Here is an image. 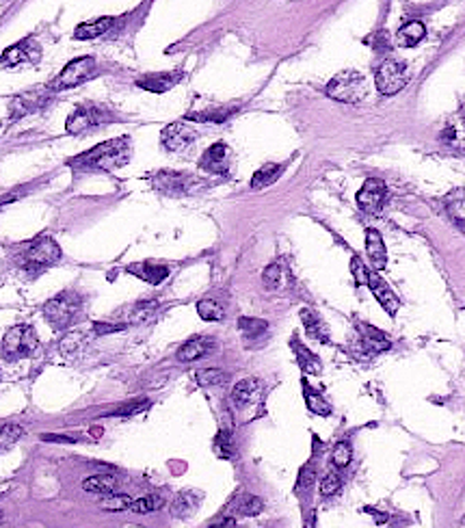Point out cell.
<instances>
[{
  "label": "cell",
  "mask_w": 465,
  "mask_h": 528,
  "mask_svg": "<svg viewBox=\"0 0 465 528\" xmlns=\"http://www.w3.org/2000/svg\"><path fill=\"white\" fill-rule=\"evenodd\" d=\"M262 281L269 291L281 293L290 286V273L283 266V262H273L262 271Z\"/></svg>",
  "instance_id": "484cf974"
},
{
  "label": "cell",
  "mask_w": 465,
  "mask_h": 528,
  "mask_svg": "<svg viewBox=\"0 0 465 528\" xmlns=\"http://www.w3.org/2000/svg\"><path fill=\"white\" fill-rule=\"evenodd\" d=\"M197 314H199V319H204L208 323H217V321H223L225 310H223L221 303H217L214 299H201L197 303Z\"/></svg>",
  "instance_id": "d590c367"
},
{
  "label": "cell",
  "mask_w": 465,
  "mask_h": 528,
  "mask_svg": "<svg viewBox=\"0 0 465 528\" xmlns=\"http://www.w3.org/2000/svg\"><path fill=\"white\" fill-rule=\"evenodd\" d=\"M81 305H83V297L78 293L63 291L57 297H52L50 301H46V305H44V319L57 332H63V329H67L71 323L76 321V316L81 312Z\"/></svg>",
  "instance_id": "5b68a950"
},
{
  "label": "cell",
  "mask_w": 465,
  "mask_h": 528,
  "mask_svg": "<svg viewBox=\"0 0 465 528\" xmlns=\"http://www.w3.org/2000/svg\"><path fill=\"white\" fill-rule=\"evenodd\" d=\"M163 503H165V500H163L160 496H156V494H152V496H143V498L132 500V505H130V509H128V511L146 515V513L158 511V509L163 507Z\"/></svg>",
  "instance_id": "ab89813d"
},
{
  "label": "cell",
  "mask_w": 465,
  "mask_h": 528,
  "mask_svg": "<svg viewBox=\"0 0 465 528\" xmlns=\"http://www.w3.org/2000/svg\"><path fill=\"white\" fill-rule=\"evenodd\" d=\"M440 139L448 150H452L457 154H465V115L450 119L446 124V128L442 130Z\"/></svg>",
  "instance_id": "44dd1931"
},
{
  "label": "cell",
  "mask_w": 465,
  "mask_h": 528,
  "mask_svg": "<svg viewBox=\"0 0 465 528\" xmlns=\"http://www.w3.org/2000/svg\"><path fill=\"white\" fill-rule=\"evenodd\" d=\"M234 509H236V513H238V515H247V517H252V515L262 513L264 503H262V498H258V496L245 494V496H240V498L234 503Z\"/></svg>",
  "instance_id": "74e56055"
},
{
  "label": "cell",
  "mask_w": 465,
  "mask_h": 528,
  "mask_svg": "<svg viewBox=\"0 0 465 528\" xmlns=\"http://www.w3.org/2000/svg\"><path fill=\"white\" fill-rule=\"evenodd\" d=\"M214 454L221 457V459H234L236 457V444H234V438L230 431H219L217 438H214Z\"/></svg>",
  "instance_id": "8d00e7d4"
},
{
  "label": "cell",
  "mask_w": 465,
  "mask_h": 528,
  "mask_svg": "<svg viewBox=\"0 0 465 528\" xmlns=\"http://www.w3.org/2000/svg\"><path fill=\"white\" fill-rule=\"evenodd\" d=\"M199 169L214 175H230L232 173V150L219 141L212 143L199 158Z\"/></svg>",
  "instance_id": "5bb4252c"
},
{
  "label": "cell",
  "mask_w": 465,
  "mask_h": 528,
  "mask_svg": "<svg viewBox=\"0 0 465 528\" xmlns=\"http://www.w3.org/2000/svg\"><path fill=\"white\" fill-rule=\"evenodd\" d=\"M113 122V113L109 109L100 107V104L95 102H85V104H78V107L74 109V113H71L65 122V130L69 134H85L102 124H109Z\"/></svg>",
  "instance_id": "9c48e42d"
},
{
  "label": "cell",
  "mask_w": 465,
  "mask_h": 528,
  "mask_svg": "<svg viewBox=\"0 0 465 528\" xmlns=\"http://www.w3.org/2000/svg\"><path fill=\"white\" fill-rule=\"evenodd\" d=\"M357 206H360L364 213L368 215H379L381 208L387 199V187L383 180L379 178H370L364 182V187L360 189V193H357Z\"/></svg>",
  "instance_id": "9a60e30c"
},
{
  "label": "cell",
  "mask_w": 465,
  "mask_h": 528,
  "mask_svg": "<svg viewBox=\"0 0 465 528\" xmlns=\"http://www.w3.org/2000/svg\"><path fill=\"white\" fill-rule=\"evenodd\" d=\"M160 141H163V148L167 152L187 154L195 146L197 132L184 122H173V124L165 126V130L160 132Z\"/></svg>",
  "instance_id": "8fae6325"
},
{
  "label": "cell",
  "mask_w": 465,
  "mask_h": 528,
  "mask_svg": "<svg viewBox=\"0 0 465 528\" xmlns=\"http://www.w3.org/2000/svg\"><path fill=\"white\" fill-rule=\"evenodd\" d=\"M115 487H117V479L111 476V474H95V476H89V479L83 481V489L91 491V494L111 496L115 491Z\"/></svg>",
  "instance_id": "836d02e7"
},
{
  "label": "cell",
  "mask_w": 465,
  "mask_h": 528,
  "mask_svg": "<svg viewBox=\"0 0 465 528\" xmlns=\"http://www.w3.org/2000/svg\"><path fill=\"white\" fill-rule=\"evenodd\" d=\"M148 182L152 184L154 191L167 197H187V195H195L208 189V182L199 178V175L184 173V171H171V169H160L152 173Z\"/></svg>",
  "instance_id": "277c9868"
},
{
  "label": "cell",
  "mask_w": 465,
  "mask_h": 528,
  "mask_svg": "<svg viewBox=\"0 0 465 528\" xmlns=\"http://www.w3.org/2000/svg\"><path fill=\"white\" fill-rule=\"evenodd\" d=\"M214 346H217V344H214V340H212V338L197 336V338H191L189 342H184L180 348H177L175 358H177V362H184V364H189V362H195V360L206 358L208 353H212Z\"/></svg>",
  "instance_id": "d6986e66"
},
{
  "label": "cell",
  "mask_w": 465,
  "mask_h": 528,
  "mask_svg": "<svg viewBox=\"0 0 465 528\" xmlns=\"http://www.w3.org/2000/svg\"><path fill=\"white\" fill-rule=\"evenodd\" d=\"M20 195H22V193H9V195H5V197H0V208H3L5 204H9V201H16Z\"/></svg>",
  "instance_id": "f907efd6"
},
{
  "label": "cell",
  "mask_w": 465,
  "mask_h": 528,
  "mask_svg": "<svg viewBox=\"0 0 465 528\" xmlns=\"http://www.w3.org/2000/svg\"><path fill=\"white\" fill-rule=\"evenodd\" d=\"M150 407V401H132V403H126V405H122L119 409H115V411H111L109 416H134V413H139V411H143V409H148Z\"/></svg>",
  "instance_id": "bcb514c9"
},
{
  "label": "cell",
  "mask_w": 465,
  "mask_h": 528,
  "mask_svg": "<svg viewBox=\"0 0 465 528\" xmlns=\"http://www.w3.org/2000/svg\"><path fill=\"white\" fill-rule=\"evenodd\" d=\"M126 271L132 273V275H136V277L143 279V281H148V284H154V286H156V284H163V281L169 277V266L156 264V262H150V260L128 264Z\"/></svg>",
  "instance_id": "7402d4cb"
},
{
  "label": "cell",
  "mask_w": 465,
  "mask_h": 528,
  "mask_svg": "<svg viewBox=\"0 0 465 528\" xmlns=\"http://www.w3.org/2000/svg\"><path fill=\"white\" fill-rule=\"evenodd\" d=\"M444 204L450 221L465 234V189H454L452 193H448Z\"/></svg>",
  "instance_id": "4316f807"
},
{
  "label": "cell",
  "mask_w": 465,
  "mask_h": 528,
  "mask_svg": "<svg viewBox=\"0 0 465 528\" xmlns=\"http://www.w3.org/2000/svg\"><path fill=\"white\" fill-rule=\"evenodd\" d=\"M115 18H98L91 22H83L74 28V40H95L102 37L104 33H109L115 26Z\"/></svg>",
  "instance_id": "f1b7e54d"
},
{
  "label": "cell",
  "mask_w": 465,
  "mask_h": 528,
  "mask_svg": "<svg viewBox=\"0 0 465 528\" xmlns=\"http://www.w3.org/2000/svg\"><path fill=\"white\" fill-rule=\"evenodd\" d=\"M132 505V498L130 496H124V494H111L106 496L102 503H100V509L104 511H111V513H119V511H128Z\"/></svg>",
  "instance_id": "b9f144b4"
},
{
  "label": "cell",
  "mask_w": 465,
  "mask_h": 528,
  "mask_svg": "<svg viewBox=\"0 0 465 528\" xmlns=\"http://www.w3.org/2000/svg\"><path fill=\"white\" fill-rule=\"evenodd\" d=\"M18 258L20 266L28 277H37L50 264L59 262L61 247L52 236H40L18 245Z\"/></svg>",
  "instance_id": "7a4b0ae2"
},
{
  "label": "cell",
  "mask_w": 465,
  "mask_h": 528,
  "mask_svg": "<svg viewBox=\"0 0 465 528\" xmlns=\"http://www.w3.org/2000/svg\"><path fill=\"white\" fill-rule=\"evenodd\" d=\"M305 528H314V515H312V517H310V520H307V524H305Z\"/></svg>",
  "instance_id": "f5cc1de1"
},
{
  "label": "cell",
  "mask_w": 465,
  "mask_h": 528,
  "mask_svg": "<svg viewBox=\"0 0 465 528\" xmlns=\"http://www.w3.org/2000/svg\"><path fill=\"white\" fill-rule=\"evenodd\" d=\"M459 528H465V520H463V522H461V526H459Z\"/></svg>",
  "instance_id": "db71d44e"
},
{
  "label": "cell",
  "mask_w": 465,
  "mask_h": 528,
  "mask_svg": "<svg viewBox=\"0 0 465 528\" xmlns=\"http://www.w3.org/2000/svg\"><path fill=\"white\" fill-rule=\"evenodd\" d=\"M210 528H238V524H236V520H234V517H223L221 522L212 524Z\"/></svg>",
  "instance_id": "681fc988"
},
{
  "label": "cell",
  "mask_w": 465,
  "mask_h": 528,
  "mask_svg": "<svg viewBox=\"0 0 465 528\" xmlns=\"http://www.w3.org/2000/svg\"><path fill=\"white\" fill-rule=\"evenodd\" d=\"M340 487H342V479H340V474L329 472V474H325V476H323V481H320V487H318V489H320V496L329 498V496L338 494Z\"/></svg>",
  "instance_id": "ee69618b"
},
{
  "label": "cell",
  "mask_w": 465,
  "mask_h": 528,
  "mask_svg": "<svg viewBox=\"0 0 465 528\" xmlns=\"http://www.w3.org/2000/svg\"><path fill=\"white\" fill-rule=\"evenodd\" d=\"M260 392H262V383H260V379H256V377H247V379H242V381H238L234 388H232V403L236 405V407H247V405H252L258 397H260Z\"/></svg>",
  "instance_id": "603a6c76"
},
{
  "label": "cell",
  "mask_w": 465,
  "mask_h": 528,
  "mask_svg": "<svg viewBox=\"0 0 465 528\" xmlns=\"http://www.w3.org/2000/svg\"><path fill=\"white\" fill-rule=\"evenodd\" d=\"M126 323H93V332L95 334H115V332H124Z\"/></svg>",
  "instance_id": "7dc6e473"
},
{
  "label": "cell",
  "mask_w": 465,
  "mask_h": 528,
  "mask_svg": "<svg viewBox=\"0 0 465 528\" xmlns=\"http://www.w3.org/2000/svg\"><path fill=\"white\" fill-rule=\"evenodd\" d=\"M37 348H40V340L35 329L30 325H16L5 334L3 342H0V358L7 362H18L22 358L35 356Z\"/></svg>",
  "instance_id": "8992f818"
},
{
  "label": "cell",
  "mask_w": 465,
  "mask_h": 528,
  "mask_svg": "<svg viewBox=\"0 0 465 528\" xmlns=\"http://www.w3.org/2000/svg\"><path fill=\"white\" fill-rule=\"evenodd\" d=\"M132 156V141L128 136H117L111 141H104L83 152L74 158H67V167L74 169H95V171H115L124 167Z\"/></svg>",
  "instance_id": "6da1fadb"
},
{
  "label": "cell",
  "mask_w": 465,
  "mask_h": 528,
  "mask_svg": "<svg viewBox=\"0 0 465 528\" xmlns=\"http://www.w3.org/2000/svg\"><path fill=\"white\" fill-rule=\"evenodd\" d=\"M238 104H212V107H206V109H199V111H191L187 113L184 119H193V122H210V124H223L228 122L232 115L238 113Z\"/></svg>",
  "instance_id": "ffe728a7"
},
{
  "label": "cell",
  "mask_w": 465,
  "mask_h": 528,
  "mask_svg": "<svg viewBox=\"0 0 465 528\" xmlns=\"http://www.w3.org/2000/svg\"><path fill=\"white\" fill-rule=\"evenodd\" d=\"M199 503H201L199 491H193V489L180 491V494L175 496V500L171 503V515L173 517H191L197 511Z\"/></svg>",
  "instance_id": "f546056e"
},
{
  "label": "cell",
  "mask_w": 465,
  "mask_h": 528,
  "mask_svg": "<svg viewBox=\"0 0 465 528\" xmlns=\"http://www.w3.org/2000/svg\"><path fill=\"white\" fill-rule=\"evenodd\" d=\"M426 37V26L420 22V20H411L407 24H403L396 33V40H399V46L403 48H413L418 46L422 40Z\"/></svg>",
  "instance_id": "4dcf8cb0"
},
{
  "label": "cell",
  "mask_w": 465,
  "mask_h": 528,
  "mask_svg": "<svg viewBox=\"0 0 465 528\" xmlns=\"http://www.w3.org/2000/svg\"><path fill=\"white\" fill-rule=\"evenodd\" d=\"M366 254H368L375 269L383 271L387 266V247H385L381 234L375 228L366 230Z\"/></svg>",
  "instance_id": "d4e9b609"
},
{
  "label": "cell",
  "mask_w": 465,
  "mask_h": 528,
  "mask_svg": "<svg viewBox=\"0 0 465 528\" xmlns=\"http://www.w3.org/2000/svg\"><path fill=\"white\" fill-rule=\"evenodd\" d=\"M364 511H366V513H370V515H375V517H377V522H379V524H383V522H385V520H387V515H379V513H377V509H370V507H366V509H364Z\"/></svg>",
  "instance_id": "816d5d0a"
},
{
  "label": "cell",
  "mask_w": 465,
  "mask_h": 528,
  "mask_svg": "<svg viewBox=\"0 0 465 528\" xmlns=\"http://www.w3.org/2000/svg\"><path fill=\"white\" fill-rule=\"evenodd\" d=\"M98 74V65L93 57H78V59H71L61 72L59 76L48 85V89L52 93L65 91V89H74L81 87L83 83L91 81Z\"/></svg>",
  "instance_id": "ba28073f"
},
{
  "label": "cell",
  "mask_w": 465,
  "mask_h": 528,
  "mask_svg": "<svg viewBox=\"0 0 465 528\" xmlns=\"http://www.w3.org/2000/svg\"><path fill=\"white\" fill-rule=\"evenodd\" d=\"M407 83H409V69L403 61L396 59H385L375 72V85L383 95H394L403 91Z\"/></svg>",
  "instance_id": "30bf717a"
},
{
  "label": "cell",
  "mask_w": 465,
  "mask_h": 528,
  "mask_svg": "<svg viewBox=\"0 0 465 528\" xmlns=\"http://www.w3.org/2000/svg\"><path fill=\"white\" fill-rule=\"evenodd\" d=\"M42 440L44 442H57V444H71V442H76L74 438H65V435H42Z\"/></svg>",
  "instance_id": "c3c4849f"
},
{
  "label": "cell",
  "mask_w": 465,
  "mask_h": 528,
  "mask_svg": "<svg viewBox=\"0 0 465 528\" xmlns=\"http://www.w3.org/2000/svg\"><path fill=\"white\" fill-rule=\"evenodd\" d=\"M52 91L48 89V85H42V87H35V89H28L20 95H16L9 104V115L11 119H18V117H24L28 113H35L40 111L42 107H46V104L52 100Z\"/></svg>",
  "instance_id": "7c38bea8"
},
{
  "label": "cell",
  "mask_w": 465,
  "mask_h": 528,
  "mask_svg": "<svg viewBox=\"0 0 465 528\" xmlns=\"http://www.w3.org/2000/svg\"><path fill=\"white\" fill-rule=\"evenodd\" d=\"M22 435H24V429L20 425H11V422H7V425H0V452L7 450Z\"/></svg>",
  "instance_id": "60d3db41"
},
{
  "label": "cell",
  "mask_w": 465,
  "mask_h": 528,
  "mask_svg": "<svg viewBox=\"0 0 465 528\" xmlns=\"http://www.w3.org/2000/svg\"><path fill=\"white\" fill-rule=\"evenodd\" d=\"M316 483V470H314V466H305L301 472H299V479H297V491H299V494H301V491H303V494H307V491L312 489V485Z\"/></svg>",
  "instance_id": "f6af8a7d"
},
{
  "label": "cell",
  "mask_w": 465,
  "mask_h": 528,
  "mask_svg": "<svg viewBox=\"0 0 465 528\" xmlns=\"http://www.w3.org/2000/svg\"><path fill=\"white\" fill-rule=\"evenodd\" d=\"M327 95L331 100L338 102H346V104H355L362 102L368 93V85L362 72H355V69H344V72L336 74L329 83H327Z\"/></svg>",
  "instance_id": "52a82bcc"
},
{
  "label": "cell",
  "mask_w": 465,
  "mask_h": 528,
  "mask_svg": "<svg viewBox=\"0 0 465 528\" xmlns=\"http://www.w3.org/2000/svg\"><path fill=\"white\" fill-rule=\"evenodd\" d=\"M357 334H360V344L368 351V353L377 356L383 351L392 348V340L385 332L377 329L375 325L368 323H357Z\"/></svg>",
  "instance_id": "2e32d148"
},
{
  "label": "cell",
  "mask_w": 465,
  "mask_h": 528,
  "mask_svg": "<svg viewBox=\"0 0 465 528\" xmlns=\"http://www.w3.org/2000/svg\"><path fill=\"white\" fill-rule=\"evenodd\" d=\"M42 61V46L35 42L33 37H24L22 42L9 46L3 57H0V63L5 67H22V65H37Z\"/></svg>",
  "instance_id": "4fadbf2b"
},
{
  "label": "cell",
  "mask_w": 465,
  "mask_h": 528,
  "mask_svg": "<svg viewBox=\"0 0 465 528\" xmlns=\"http://www.w3.org/2000/svg\"><path fill=\"white\" fill-rule=\"evenodd\" d=\"M290 344H293V351H295L297 362H299V366H301L303 372H307V375H320V372H323V364H320V358L316 353H312V351L305 344L299 342V336H293Z\"/></svg>",
  "instance_id": "83f0119b"
},
{
  "label": "cell",
  "mask_w": 465,
  "mask_h": 528,
  "mask_svg": "<svg viewBox=\"0 0 465 528\" xmlns=\"http://www.w3.org/2000/svg\"><path fill=\"white\" fill-rule=\"evenodd\" d=\"M301 388H303V399H305V405H307V409H310L312 413H316V416H323V418L331 413V405L323 399V394L316 392V390L312 388L307 379H303V381H301Z\"/></svg>",
  "instance_id": "d6a6232c"
},
{
  "label": "cell",
  "mask_w": 465,
  "mask_h": 528,
  "mask_svg": "<svg viewBox=\"0 0 465 528\" xmlns=\"http://www.w3.org/2000/svg\"><path fill=\"white\" fill-rule=\"evenodd\" d=\"M281 173H283V165H279V163H266V165H262V167L254 173V178H252V189H254V191H260V189H266V187L275 184V182L281 178Z\"/></svg>",
  "instance_id": "1f68e13d"
},
{
  "label": "cell",
  "mask_w": 465,
  "mask_h": 528,
  "mask_svg": "<svg viewBox=\"0 0 465 528\" xmlns=\"http://www.w3.org/2000/svg\"><path fill=\"white\" fill-rule=\"evenodd\" d=\"M182 76H184V74L180 72V69H175V72L146 74V76L136 78V85H139L141 89H146V91H152V93H165V91L173 89L177 83H180Z\"/></svg>",
  "instance_id": "ac0fdd59"
},
{
  "label": "cell",
  "mask_w": 465,
  "mask_h": 528,
  "mask_svg": "<svg viewBox=\"0 0 465 528\" xmlns=\"http://www.w3.org/2000/svg\"><path fill=\"white\" fill-rule=\"evenodd\" d=\"M351 273L355 277V288L360 286H368L370 293L375 295V299L381 303V307L389 314V316H396L399 307H401V301L396 297V293L389 288V284H385L383 277L372 273L360 256H353L351 258Z\"/></svg>",
  "instance_id": "3957f363"
},
{
  "label": "cell",
  "mask_w": 465,
  "mask_h": 528,
  "mask_svg": "<svg viewBox=\"0 0 465 528\" xmlns=\"http://www.w3.org/2000/svg\"><path fill=\"white\" fill-rule=\"evenodd\" d=\"M158 301H154V299H150V301H141V303H136V305H132L130 307V312H128V323H132V325H141V323H148L150 319H154L156 316V312H158Z\"/></svg>",
  "instance_id": "e575fe53"
},
{
  "label": "cell",
  "mask_w": 465,
  "mask_h": 528,
  "mask_svg": "<svg viewBox=\"0 0 465 528\" xmlns=\"http://www.w3.org/2000/svg\"><path fill=\"white\" fill-rule=\"evenodd\" d=\"M299 316H301V321H303L305 334L312 340H318V342H323V344L329 342V327H327V323L323 319H320V314H316L312 307H303L299 312Z\"/></svg>",
  "instance_id": "cb8c5ba5"
},
{
  "label": "cell",
  "mask_w": 465,
  "mask_h": 528,
  "mask_svg": "<svg viewBox=\"0 0 465 528\" xmlns=\"http://www.w3.org/2000/svg\"><path fill=\"white\" fill-rule=\"evenodd\" d=\"M195 379L204 388H210V385H221L228 381V375L221 368H201L195 372Z\"/></svg>",
  "instance_id": "f35d334b"
},
{
  "label": "cell",
  "mask_w": 465,
  "mask_h": 528,
  "mask_svg": "<svg viewBox=\"0 0 465 528\" xmlns=\"http://www.w3.org/2000/svg\"><path fill=\"white\" fill-rule=\"evenodd\" d=\"M0 517H3V515H0Z\"/></svg>",
  "instance_id": "11a10c76"
},
{
  "label": "cell",
  "mask_w": 465,
  "mask_h": 528,
  "mask_svg": "<svg viewBox=\"0 0 465 528\" xmlns=\"http://www.w3.org/2000/svg\"><path fill=\"white\" fill-rule=\"evenodd\" d=\"M238 329L245 340V346H260L269 338V323L262 319H254V316H240Z\"/></svg>",
  "instance_id": "e0dca14e"
},
{
  "label": "cell",
  "mask_w": 465,
  "mask_h": 528,
  "mask_svg": "<svg viewBox=\"0 0 465 528\" xmlns=\"http://www.w3.org/2000/svg\"><path fill=\"white\" fill-rule=\"evenodd\" d=\"M351 459H353V448H351V444H348L346 440L338 442V444L334 446V450H331V462H334V466H336V468H346V466L351 464Z\"/></svg>",
  "instance_id": "7bdbcfd3"
}]
</instances>
